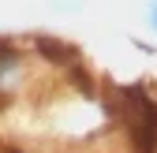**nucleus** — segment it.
<instances>
[{
    "mask_svg": "<svg viewBox=\"0 0 157 153\" xmlns=\"http://www.w3.org/2000/svg\"><path fill=\"white\" fill-rule=\"evenodd\" d=\"M52 8H56V11H82L78 0H52Z\"/></svg>",
    "mask_w": 157,
    "mask_h": 153,
    "instance_id": "nucleus-1",
    "label": "nucleus"
},
{
    "mask_svg": "<svg viewBox=\"0 0 157 153\" xmlns=\"http://www.w3.org/2000/svg\"><path fill=\"white\" fill-rule=\"evenodd\" d=\"M146 23H150V30L157 34V0H150V4H146Z\"/></svg>",
    "mask_w": 157,
    "mask_h": 153,
    "instance_id": "nucleus-2",
    "label": "nucleus"
}]
</instances>
